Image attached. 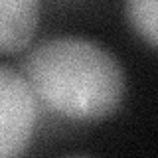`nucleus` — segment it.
<instances>
[{
  "instance_id": "f257e3e1",
  "label": "nucleus",
  "mask_w": 158,
  "mask_h": 158,
  "mask_svg": "<svg viewBox=\"0 0 158 158\" xmlns=\"http://www.w3.org/2000/svg\"><path fill=\"white\" fill-rule=\"evenodd\" d=\"M34 95L73 121H97L117 111L125 97V71L97 42L56 36L40 42L22 61Z\"/></svg>"
},
{
  "instance_id": "f03ea898",
  "label": "nucleus",
  "mask_w": 158,
  "mask_h": 158,
  "mask_svg": "<svg viewBox=\"0 0 158 158\" xmlns=\"http://www.w3.org/2000/svg\"><path fill=\"white\" fill-rule=\"evenodd\" d=\"M38 121L36 95L20 71L0 65V158H22Z\"/></svg>"
},
{
  "instance_id": "7ed1b4c3",
  "label": "nucleus",
  "mask_w": 158,
  "mask_h": 158,
  "mask_svg": "<svg viewBox=\"0 0 158 158\" xmlns=\"http://www.w3.org/2000/svg\"><path fill=\"white\" fill-rule=\"evenodd\" d=\"M40 22L38 0H0V52H20L30 44Z\"/></svg>"
},
{
  "instance_id": "20e7f679",
  "label": "nucleus",
  "mask_w": 158,
  "mask_h": 158,
  "mask_svg": "<svg viewBox=\"0 0 158 158\" xmlns=\"http://www.w3.org/2000/svg\"><path fill=\"white\" fill-rule=\"evenodd\" d=\"M128 18L132 26L144 36L150 46L158 44V28H156V16H158V4L156 0H132L127 4Z\"/></svg>"
},
{
  "instance_id": "39448f33",
  "label": "nucleus",
  "mask_w": 158,
  "mask_h": 158,
  "mask_svg": "<svg viewBox=\"0 0 158 158\" xmlns=\"http://www.w3.org/2000/svg\"><path fill=\"white\" fill-rule=\"evenodd\" d=\"M69 158H89V156H69Z\"/></svg>"
}]
</instances>
